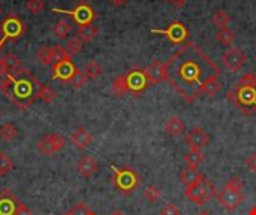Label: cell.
Instances as JSON below:
<instances>
[{"instance_id":"cell-29","label":"cell","mask_w":256,"mask_h":215,"mask_svg":"<svg viewBox=\"0 0 256 215\" xmlns=\"http://www.w3.org/2000/svg\"><path fill=\"white\" fill-rule=\"evenodd\" d=\"M0 138L6 142H10L18 138V129L12 123H6L0 127Z\"/></svg>"},{"instance_id":"cell-4","label":"cell","mask_w":256,"mask_h":215,"mask_svg":"<svg viewBox=\"0 0 256 215\" xmlns=\"http://www.w3.org/2000/svg\"><path fill=\"white\" fill-rule=\"evenodd\" d=\"M242 189H243V183L242 180L238 178V175H234L226 184L225 187L218 193V201L219 204L230 213L236 211L242 202H243V193H242Z\"/></svg>"},{"instance_id":"cell-39","label":"cell","mask_w":256,"mask_h":215,"mask_svg":"<svg viewBox=\"0 0 256 215\" xmlns=\"http://www.w3.org/2000/svg\"><path fill=\"white\" fill-rule=\"evenodd\" d=\"M26 6H27L28 12H32V13H39V12L44 9V1H42V0H27Z\"/></svg>"},{"instance_id":"cell-35","label":"cell","mask_w":256,"mask_h":215,"mask_svg":"<svg viewBox=\"0 0 256 215\" xmlns=\"http://www.w3.org/2000/svg\"><path fill=\"white\" fill-rule=\"evenodd\" d=\"M160 196H162V192H160V189L156 187V186H150V187H147L146 192H144V198H146L148 202H156V201H159Z\"/></svg>"},{"instance_id":"cell-25","label":"cell","mask_w":256,"mask_h":215,"mask_svg":"<svg viewBox=\"0 0 256 215\" xmlns=\"http://www.w3.org/2000/svg\"><path fill=\"white\" fill-rule=\"evenodd\" d=\"M219 76H212L204 85H202V90H201V94L207 96V97H214L219 90H220V85H219V81H218Z\"/></svg>"},{"instance_id":"cell-32","label":"cell","mask_w":256,"mask_h":215,"mask_svg":"<svg viewBox=\"0 0 256 215\" xmlns=\"http://www.w3.org/2000/svg\"><path fill=\"white\" fill-rule=\"evenodd\" d=\"M216 37H218V40L222 43V45H231L232 42H234V39H236V33L231 30V28H220L219 31H218V34H216Z\"/></svg>"},{"instance_id":"cell-41","label":"cell","mask_w":256,"mask_h":215,"mask_svg":"<svg viewBox=\"0 0 256 215\" xmlns=\"http://www.w3.org/2000/svg\"><path fill=\"white\" fill-rule=\"evenodd\" d=\"M246 166L249 168V171H250V172L256 174V153L250 154V156L246 159Z\"/></svg>"},{"instance_id":"cell-9","label":"cell","mask_w":256,"mask_h":215,"mask_svg":"<svg viewBox=\"0 0 256 215\" xmlns=\"http://www.w3.org/2000/svg\"><path fill=\"white\" fill-rule=\"evenodd\" d=\"M64 138L60 133H51L42 136V139L38 142V150L44 156H52L57 151H60L64 147Z\"/></svg>"},{"instance_id":"cell-1","label":"cell","mask_w":256,"mask_h":215,"mask_svg":"<svg viewBox=\"0 0 256 215\" xmlns=\"http://www.w3.org/2000/svg\"><path fill=\"white\" fill-rule=\"evenodd\" d=\"M164 66L165 79L189 103L201 94L202 85L212 76L220 75L218 64L194 42L184 43Z\"/></svg>"},{"instance_id":"cell-6","label":"cell","mask_w":256,"mask_h":215,"mask_svg":"<svg viewBox=\"0 0 256 215\" xmlns=\"http://www.w3.org/2000/svg\"><path fill=\"white\" fill-rule=\"evenodd\" d=\"M216 192L218 190L214 189V186L202 175V178L196 184L186 187L184 193H186L189 201H192L194 204H196L200 207H204L206 204H208L216 196Z\"/></svg>"},{"instance_id":"cell-13","label":"cell","mask_w":256,"mask_h":215,"mask_svg":"<svg viewBox=\"0 0 256 215\" xmlns=\"http://www.w3.org/2000/svg\"><path fill=\"white\" fill-rule=\"evenodd\" d=\"M76 67L75 64L69 60H63V61H58V63H54L52 64V79H58V81H63V82H69L74 75L76 73Z\"/></svg>"},{"instance_id":"cell-43","label":"cell","mask_w":256,"mask_h":215,"mask_svg":"<svg viewBox=\"0 0 256 215\" xmlns=\"http://www.w3.org/2000/svg\"><path fill=\"white\" fill-rule=\"evenodd\" d=\"M6 75V70H4V64H3V58L0 57V81H2V78Z\"/></svg>"},{"instance_id":"cell-30","label":"cell","mask_w":256,"mask_h":215,"mask_svg":"<svg viewBox=\"0 0 256 215\" xmlns=\"http://www.w3.org/2000/svg\"><path fill=\"white\" fill-rule=\"evenodd\" d=\"M102 72H104L102 66L94 60L87 63V66L84 67V73H86L87 79H96V78H99L102 75Z\"/></svg>"},{"instance_id":"cell-37","label":"cell","mask_w":256,"mask_h":215,"mask_svg":"<svg viewBox=\"0 0 256 215\" xmlns=\"http://www.w3.org/2000/svg\"><path fill=\"white\" fill-rule=\"evenodd\" d=\"M52 52H54V63H58V61H63V60H69L70 58V54L66 51V48L57 45L52 48Z\"/></svg>"},{"instance_id":"cell-28","label":"cell","mask_w":256,"mask_h":215,"mask_svg":"<svg viewBox=\"0 0 256 215\" xmlns=\"http://www.w3.org/2000/svg\"><path fill=\"white\" fill-rule=\"evenodd\" d=\"M184 162L192 166V168H198L202 162H204V154L201 153V150H190L189 153H186L183 156Z\"/></svg>"},{"instance_id":"cell-20","label":"cell","mask_w":256,"mask_h":215,"mask_svg":"<svg viewBox=\"0 0 256 215\" xmlns=\"http://www.w3.org/2000/svg\"><path fill=\"white\" fill-rule=\"evenodd\" d=\"M184 130V124L183 121L178 118V117H171L166 123H165V132L172 136V138H177L183 133Z\"/></svg>"},{"instance_id":"cell-34","label":"cell","mask_w":256,"mask_h":215,"mask_svg":"<svg viewBox=\"0 0 256 215\" xmlns=\"http://www.w3.org/2000/svg\"><path fill=\"white\" fill-rule=\"evenodd\" d=\"M12 159L6 153H0V175H6L12 169Z\"/></svg>"},{"instance_id":"cell-11","label":"cell","mask_w":256,"mask_h":215,"mask_svg":"<svg viewBox=\"0 0 256 215\" xmlns=\"http://www.w3.org/2000/svg\"><path fill=\"white\" fill-rule=\"evenodd\" d=\"M0 31L3 33L4 39H8V40H16L26 31V27H24L22 21L18 16L8 15L6 19L3 21V24L0 25Z\"/></svg>"},{"instance_id":"cell-23","label":"cell","mask_w":256,"mask_h":215,"mask_svg":"<svg viewBox=\"0 0 256 215\" xmlns=\"http://www.w3.org/2000/svg\"><path fill=\"white\" fill-rule=\"evenodd\" d=\"M36 60L44 64V66H50V64H54V52H52V48L50 46H40L36 52Z\"/></svg>"},{"instance_id":"cell-14","label":"cell","mask_w":256,"mask_h":215,"mask_svg":"<svg viewBox=\"0 0 256 215\" xmlns=\"http://www.w3.org/2000/svg\"><path fill=\"white\" fill-rule=\"evenodd\" d=\"M210 142V135L204 130V129H192L188 135H186V144L190 147V150H202L204 147H207Z\"/></svg>"},{"instance_id":"cell-2","label":"cell","mask_w":256,"mask_h":215,"mask_svg":"<svg viewBox=\"0 0 256 215\" xmlns=\"http://www.w3.org/2000/svg\"><path fill=\"white\" fill-rule=\"evenodd\" d=\"M39 85L38 78L33 76L26 67H20L14 73H6L0 81L3 94L21 111L28 109V106L34 102Z\"/></svg>"},{"instance_id":"cell-17","label":"cell","mask_w":256,"mask_h":215,"mask_svg":"<svg viewBox=\"0 0 256 215\" xmlns=\"http://www.w3.org/2000/svg\"><path fill=\"white\" fill-rule=\"evenodd\" d=\"M98 169H99V165H98V162L92 156H82L78 160V163H76L78 174L82 175V177H86V178L93 177L98 172Z\"/></svg>"},{"instance_id":"cell-12","label":"cell","mask_w":256,"mask_h":215,"mask_svg":"<svg viewBox=\"0 0 256 215\" xmlns=\"http://www.w3.org/2000/svg\"><path fill=\"white\" fill-rule=\"evenodd\" d=\"M246 60H248L246 54H244L242 49H238V48H231V49H228V51L224 54V57H222L224 64H225L226 69H230L231 72H238V70L244 66Z\"/></svg>"},{"instance_id":"cell-44","label":"cell","mask_w":256,"mask_h":215,"mask_svg":"<svg viewBox=\"0 0 256 215\" xmlns=\"http://www.w3.org/2000/svg\"><path fill=\"white\" fill-rule=\"evenodd\" d=\"M171 1H172L177 7H182V6H184L189 0H171Z\"/></svg>"},{"instance_id":"cell-26","label":"cell","mask_w":256,"mask_h":215,"mask_svg":"<svg viewBox=\"0 0 256 215\" xmlns=\"http://www.w3.org/2000/svg\"><path fill=\"white\" fill-rule=\"evenodd\" d=\"M36 97H38V99H40L44 103H52V102L56 100V97H57V93H56L51 87L40 84V85H39V88H38Z\"/></svg>"},{"instance_id":"cell-21","label":"cell","mask_w":256,"mask_h":215,"mask_svg":"<svg viewBox=\"0 0 256 215\" xmlns=\"http://www.w3.org/2000/svg\"><path fill=\"white\" fill-rule=\"evenodd\" d=\"M99 34V30L94 24H86V25H78V37L82 42H90Z\"/></svg>"},{"instance_id":"cell-50","label":"cell","mask_w":256,"mask_h":215,"mask_svg":"<svg viewBox=\"0 0 256 215\" xmlns=\"http://www.w3.org/2000/svg\"><path fill=\"white\" fill-rule=\"evenodd\" d=\"M60 215H70V214H69V211H68V213H62Z\"/></svg>"},{"instance_id":"cell-51","label":"cell","mask_w":256,"mask_h":215,"mask_svg":"<svg viewBox=\"0 0 256 215\" xmlns=\"http://www.w3.org/2000/svg\"><path fill=\"white\" fill-rule=\"evenodd\" d=\"M0 16H2V7H0Z\"/></svg>"},{"instance_id":"cell-47","label":"cell","mask_w":256,"mask_h":215,"mask_svg":"<svg viewBox=\"0 0 256 215\" xmlns=\"http://www.w3.org/2000/svg\"><path fill=\"white\" fill-rule=\"evenodd\" d=\"M196 215H212L210 214V213H207V211H204V210H202V211H200V213H198V214Z\"/></svg>"},{"instance_id":"cell-27","label":"cell","mask_w":256,"mask_h":215,"mask_svg":"<svg viewBox=\"0 0 256 215\" xmlns=\"http://www.w3.org/2000/svg\"><path fill=\"white\" fill-rule=\"evenodd\" d=\"M3 64H4L6 73H14V72H16V70L21 67L20 58H18L15 54H12V52H8V54L3 57Z\"/></svg>"},{"instance_id":"cell-18","label":"cell","mask_w":256,"mask_h":215,"mask_svg":"<svg viewBox=\"0 0 256 215\" xmlns=\"http://www.w3.org/2000/svg\"><path fill=\"white\" fill-rule=\"evenodd\" d=\"M70 141H72V144H74L78 150H84V148H87V147L92 144L93 138H92V135H90L86 129H78V130H75V132L72 133Z\"/></svg>"},{"instance_id":"cell-33","label":"cell","mask_w":256,"mask_h":215,"mask_svg":"<svg viewBox=\"0 0 256 215\" xmlns=\"http://www.w3.org/2000/svg\"><path fill=\"white\" fill-rule=\"evenodd\" d=\"M81 48H82V40H81L78 36H76V37L69 39V40H68V43H66V51H68L70 55L78 54V52L81 51Z\"/></svg>"},{"instance_id":"cell-49","label":"cell","mask_w":256,"mask_h":215,"mask_svg":"<svg viewBox=\"0 0 256 215\" xmlns=\"http://www.w3.org/2000/svg\"><path fill=\"white\" fill-rule=\"evenodd\" d=\"M250 215H256V207L252 210V211H250Z\"/></svg>"},{"instance_id":"cell-3","label":"cell","mask_w":256,"mask_h":215,"mask_svg":"<svg viewBox=\"0 0 256 215\" xmlns=\"http://www.w3.org/2000/svg\"><path fill=\"white\" fill-rule=\"evenodd\" d=\"M226 97L244 115H252L256 111V85L255 87H246V85L237 84L234 88H231L228 91Z\"/></svg>"},{"instance_id":"cell-48","label":"cell","mask_w":256,"mask_h":215,"mask_svg":"<svg viewBox=\"0 0 256 215\" xmlns=\"http://www.w3.org/2000/svg\"><path fill=\"white\" fill-rule=\"evenodd\" d=\"M111 215H123V214H122L120 211H114V213H112V214H111Z\"/></svg>"},{"instance_id":"cell-40","label":"cell","mask_w":256,"mask_h":215,"mask_svg":"<svg viewBox=\"0 0 256 215\" xmlns=\"http://www.w3.org/2000/svg\"><path fill=\"white\" fill-rule=\"evenodd\" d=\"M160 215H180V210H178L176 205L170 204V205H166V207L162 208Z\"/></svg>"},{"instance_id":"cell-31","label":"cell","mask_w":256,"mask_h":215,"mask_svg":"<svg viewBox=\"0 0 256 215\" xmlns=\"http://www.w3.org/2000/svg\"><path fill=\"white\" fill-rule=\"evenodd\" d=\"M212 22L220 30V28H226L228 27V24H230V16H228V13L224 10V9H220V10H218L213 16H212Z\"/></svg>"},{"instance_id":"cell-22","label":"cell","mask_w":256,"mask_h":215,"mask_svg":"<svg viewBox=\"0 0 256 215\" xmlns=\"http://www.w3.org/2000/svg\"><path fill=\"white\" fill-rule=\"evenodd\" d=\"M70 31H72V25L68 19H58L52 25V33L58 39H66Z\"/></svg>"},{"instance_id":"cell-16","label":"cell","mask_w":256,"mask_h":215,"mask_svg":"<svg viewBox=\"0 0 256 215\" xmlns=\"http://www.w3.org/2000/svg\"><path fill=\"white\" fill-rule=\"evenodd\" d=\"M144 72H146V76H147L150 85H153V84H160V82L165 79V66H164V63H160L159 60L152 61V64L147 66V67L144 69Z\"/></svg>"},{"instance_id":"cell-24","label":"cell","mask_w":256,"mask_h":215,"mask_svg":"<svg viewBox=\"0 0 256 215\" xmlns=\"http://www.w3.org/2000/svg\"><path fill=\"white\" fill-rule=\"evenodd\" d=\"M111 91H112L117 97H123L126 93H129L128 82H126V75H120V76H117V78L112 81Z\"/></svg>"},{"instance_id":"cell-53","label":"cell","mask_w":256,"mask_h":215,"mask_svg":"<svg viewBox=\"0 0 256 215\" xmlns=\"http://www.w3.org/2000/svg\"><path fill=\"white\" fill-rule=\"evenodd\" d=\"M92 215H96V214H94V213H93V214H92Z\"/></svg>"},{"instance_id":"cell-7","label":"cell","mask_w":256,"mask_h":215,"mask_svg":"<svg viewBox=\"0 0 256 215\" xmlns=\"http://www.w3.org/2000/svg\"><path fill=\"white\" fill-rule=\"evenodd\" d=\"M153 33L165 34V36L168 37V40L172 42L174 45H180V43H183V42L189 37V30H188V27H186L182 21H178V19H174V21L168 25V28H165V30H153Z\"/></svg>"},{"instance_id":"cell-19","label":"cell","mask_w":256,"mask_h":215,"mask_svg":"<svg viewBox=\"0 0 256 215\" xmlns=\"http://www.w3.org/2000/svg\"><path fill=\"white\" fill-rule=\"evenodd\" d=\"M202 178V174L196 169V168H184L182 172H180V181L186 186V187H190L194 184H196Z\"/></svg>"},{"instance_id":"cell-52","label":"cell","mask_w":256,"mask_h":215,"mask_svg":"<svg viewBox=\"0 0 256 215\" xmlns=\"http://www.w3.org/2000/svg\"><path fill=\"white\" fill-rule=\"evenodd\" d=\"M165 1H171V0H165Z\"/></svg>"},{"instance_id":"cell-10","label":"cell","mask_w":256,"mask_h":215,"mask_svg":"<svg viewBox=\"0 0 256 215\" xmlns=\"http://www.w3.org/2000/svg\"><path fill=\"white\" fill-rule=\"evenodd\" d=\"M60 12H66V10H60ZM66 13H69L78 25L92 24L93 19L96 18L94 9H93L87 1H78L76 6H75L70 12H66Z\"/></svg>"},{"instance_id":"cell-5","label":"cell","mask_w":256,"mask_h":215,"mask_svg":"<svg viewBox=\"0 0 256 215\" xmlns=\"http://www.w3.org/2000/svg\"><path fill=\"white\" fill-rule=\"evenodd\" d=\"M112 184L116 190L123 196H130L134 190L140 186V175L130 168H114L112 166Z\"/></svg>"},{"instance_id":"cell-45","label":"cell","mask_w":256,"mask_h":215,"mask_svg":"<svg viewBox=\"0 0 256 215\" xmlns=\"http://www.w3.org/2000/svg\"><path fill=\"white\" fill-rule=\"evenodd\" d=\"M111 3H112L114 6H118V7H120V6H123V4L126 3V0H111Z\"/></svg>"},{"instance_id":"cell-15","label":"cell","mask_w":256,"mask_h":215,"mask_svg":"<svg viewBox=\"0 0 256 215\" xmlns=\"http://www.w3.org/2000/svg\"><path fill=\"white\" fill-rule=\"evenodd\" d=\"M20 204L21 202L9 190L0 192V215H15Z\"/></svg>"},{"instance_id":"cell-36","label":"cell","mask_w":256,"mask_h":215,"mask_svg":"<svg viewBox=\"0 0 256 215\" xmlns=\"http://www.w3.org/2000/svg\"><path fill=\"white\" fill-rule=\"evenodd\" d=\"M86 82H87V76H86V73L81 72V70H76V73L74 75V78L69 81V84H70L74 88H82V87L86 85Z\"/></svg>"},{"instance_id":"cell-42","label":"cell","mask_w":256,"mask_h":215,"mask_svg":"<svg viewBox=\"0 0 256 215\" xmlns=\"http://www.w3.org/2000/svg\"><path fill=\"white\" fill-rule=\"evenodd\" d=\"M15 215H32V213H30V210H28L24 204H20V207H18L16 214Z\"/></svg>"},{"instance_id":"cell-46","label":"cell","mask_w":256,"mask_h":215,"mask_svg":"<svg viewBox=\"0 0 256 215\" xmlns=\"http://www.w3.org/2000/svg\"><path fill=\"white\" fill-rule=\"evenodd\" d=\"M4 40H6V39H4L3 33L0 31V49H2V46H3V43H4Z\"/></svg>"},{"instance_id":"cell-8","label":"cell","mask_w":256,"mask_h":215,"mask_svg":"<svg viewBox=\"0 0 256 215\" xmlns=\"http://www.w3.org/2000/svg\"><path fill=\"white\" fill-rule=\"evenodd\" d=\"M126 82H128V88H129V93L132 94H141L148 85V79L146 76V72L140 67H134L132 70H129L126 73Z\"/></svg>"},{"instance_id":"cell-38","label":"cell","mask_w":256,"mask_h":215,"mask_svg":"<svg viewBox=\"0 0 256 215\" xmlns=\"http://www.w3.org/2000/svg\"><path fill=\"white\" fill-rule=\"evenodd\" d=\"M69 214L70 215H92L93 214V211H90L88 208H87V205L86 204H82V202H80V204H76L70 211H69Z\"/></svg>"}]
</instances>
